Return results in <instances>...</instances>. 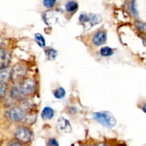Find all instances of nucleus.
<instances>
[{
	"instance_id": "obj_1",
	"label": "nucleus",
	"mask_w": 146,
	"mask_h": 146,
	"mask_svg": "<svg viewBox=\"0 0 146 146\" xmlns=\"http://www.w3.org/2000/svg\"><path fill=\"white\" fill-rule=\"evenodd\" d=\"M94 119L96 122L108 128H112L116 125V119L115 116L109 111H103L94 113Z\"/></svg>"
},
{
	"instance_id": "obj_2",
	"label": "nucleus",
	"mask_w": 146,
	"mask_h": 146,
	"mask_svg": "<svg viewBox=\"0 0 146 146\" xmlns=\"http://www.w3.org/2000/svg\"><path fill=\"white\" fill-rule=\"evenodd\" d=\"M27 74V67L22 64H17L11 69V80L15 84H19Z\"/></svg>"
},
{
	"instance_id": "obj_3",
	"label": "nucleus",
	"mask_w": 146,
	"mask_h": 146,
	"mask_svg": "<svg viewBox=\"0 0 146 146\" xmlns=\"http://www.w3.org/2000/svg\"><path fill=\"white\" fill-rule=\"evenodd\" d=\"M79 21L84 27H86V24H88L90 28H91L94 26L100 24L102 21V17L98 14L82 13L79 17Z\"/></svg>"
},
{
	"instance_id": "obj_4",
	"label": "nucleus",
	"mask_w": 146,
	"mask_h": 146,
	"mask_svg": "<svg viewBox=\"0 0 146 146\" xmlns=\"http://www.w3.org/2000/svg\"><path fill=\"white\" fill-rule=\"evenodd\" d=\"M7 118L13 122H19L24 121L26 116V112L20 107H12L6 112Z\"/></svg>"
},
{
	"instance_id": "obj_5",
	"label": "nucleus",
	"mask_w": 146,
	"mask_h": 146,
	"mask_svg": "<svg viewBox=\"0 0 146 146\" xmlns=\"http://www.w3.org/2000/svg\"><path fill=\"white\" fill-rule=\"evenodd\" d=\"M14 135L18 141L22 143L29 142L33 138L31 131L26 127H19L17 128Z\"/></svg>"
},
{
	"instance_id": "obj_6",
	"label": "nucleus",
	"mask_w": 146,
	"mask_h": 146,
	"mask_svg": "<svg viewBox=\"0 0 146 146\" xmlns=\"http://www.w3.org/2000/svg\"><path fill=\"white\" fill-rule=\"evenodd\" d=\"M11 56L6 48L0 47V69L7 68L11 63Z\"/></svg>"
},
{
	"instance_id": "obj_7",
	"label": "nucleus",
	"mask_w": 146,
	"mask_h": 146,
	"mask_svg": "<svg viewBox=\"0 0 146 146\" xmlns=\"http://www.w3.org/2000/svg\"><path fill=\"white\" fill-rule=\"evenodd\" d=\"M56 128L58 131L62 133H69L72 131L70 122L64 117H61L58 119L56 124Z\"/></svg>"
},
{
	"instance_id": "obj_8",
	"label": "nucleus",
	"mask_w": 146,
	"mask_h": 146,
	"mask_svg": "<svg viewBox=\"0 0 146 146\" xmlns=\"http://www.w3.org/2000/svg\"><path fill=\"white\" fill-rule=\"evenodd\" d=\"M93 44L96 46H102L107 41V34L106 31H98L94 35L92 38Z\"/></svg>"
},
{
	"instance_id": "obj_9",
	"label": "nucleus",
	"mask_w": 146,
	"mask_h": 146,
	"mask_svg": "<svg viewBox=\"0 0 146 146\" xmlns=\"http://www.w3.org/2000/svg\"><path fill=\"white\" fill-rule=\"evenodd\" d=\"M11 80V69L8 67L0 69V82L7 84Z\"/></svg>"
},
{
	"instance_id": "obj_10",
	"label": "nucleus",
	"mask_w": 146,
	"mask_h": 146,
	"mask_svg": "<svg viewBox=\"0 0 146 146\" xmlns=\"http://www.w3.org/2000/svg\"><path fill=\"white\" fill-rule=\"evenodd\" d=\"M55 112L54 110L50 107L46 106L43 109L41 112V118L44 120H51L54 118Z\"/></svg>"
},
{
	"instance_id": "obj_11",
	"label": "nucleus",
	"mask_w": 146,
	"mask_h": 146,
	"mask_svg": "<svg viewBox=\"0 0 146 146\" xmlns=\"http://www.w3.org/2000/svg\"><path fill=\"white\" fill-rule=\"evenodd\" d=\"M34 106V104L31 102L30 100L27 99V98H24V99L21 100V106H20V108L23 110L24 111H25L26 113L29 112V111H31L33 108Z\"/></svg>"
},
{
	"instance_id": "obj_12",
	"label": "nucleus",
	"mask_w": 146,
	"mask_h": 146,
	"mask_svg": "<svg viewBox=\"0 0 146 146\" xmlns=\"http://www.w3.org/2000/svg\"><path fill=\"white\" fill-rule=\"evenodd\" d=\"M66 10L68 13H74L77 11L78 8V4L75 1H69L66 3L65 6Z\"/></svg>"
},
{
	"instance_id": "obj_13",
	"label": "nucleus",
	"mask_w": 146,
	"mask_h": 146,
	"mask_svg": "<svg viewBox=\"0 0 146 146\" xmlns=\"http://www.w3.org/2000/svg\"><path fill=\"white\" fill-rule=\"evenodd\" d=\"M44 52H45V54L47 58H48V59L50 60V61H54L56 58L57 54H58L57 51H56L55 49L52 48H45Z\"/></svg>"
},
{
	"instance_id": "obj_14",
	"label": "nucleus",
	"mask_w": 146,
	"mask_h": 146,
	"mask_svg": "<svg viewBox=\"0 0 146 146\" xmlns=\"http://www.w3.org/2000/svg\"><path fill=\"white\" fill-rule=\"evenodd\" d=\"M113 50L108 46H104L100 49V54L103 57H109L113 54Z\"/></svg>"
},
{
	"instance_id": "obj_15",
	"label": "nucleus",
	"mask_w": 146,
	"mask_h": 146,
	"mask_svg": "<svg viewBox=\"0 0 146 146\" xmlns=\"http://www.w3.org/2000/svg\"><path fill=\"white\" fill-rule=\"evenodd\" d=\"M53 95L57 99H61L65 96L66 91L63 87H58L53 92Z\"/></svg>"
},
{
	"instance_id": "obj_16",
	"label": "nucleus",
	"mask_w": 146,
	"mask_h": 146,
	"mask_svg": "<svg viewBox=\"0 0 146 146\" xmlns=\"http://www.w3.org/2000/svg\"><path fill=\"white\" fill-rule=\"evenodd\" d=\"M34 38H35V41L36 42V44L39 46L41 48H44L46 46V41L44 37L41 35V34H35L34 36Z\"/></svg>"
},
{
	"instance_id": "obj_17",
	"label": "nucleus",
	"mask_w": 146,
	"mask_h": 146,
	"mask_svg": "<svg viewBox=\"0 0 146 146\" xmlns=\"http://www.w3.org/2000/svg\"><path fill=\"white\" fill-rule=\"evenodd\" d=\"M135 28L143 34H146V23L141 21H136L135 22Z\"/></svg>"
},
{
	"instance_id": "obj_18",
	"label": "nucleus",
	"mask_w": 146,
	"mask_h": 146,
	"mask_svg": "<svg viewBox=\"0 0 146 146\" xmlns=\"http://www.w3.org/2000/svg\"><path fill=\"white\" fill-rule=\"evenodd\" d=\"M7 91V84L0 82V98H3L6 95Z\"/></svg>"
},
{
	"instance_id": "obj_19",
	"label": "nucleus",
	"mask_w": 146,
	"mask_h": 146,
	"mask_svg": "<svg viewBox=\"0 0 146 146\" xmlns=\"http://www.w3.org/2000/svg\"><path fill=\"white\" fill-rule=\"evenodd\" d=\"M56 0H43V4L47 9H51L55 6Z\"/></svg>"
},
{
	"instance_id": "obj_20",
	"label": "nucleus",
	"mask_w": 146,
	"mask_h": 146,
	"mask_svg": "<svg viewBox=\"0 0 146 146\" xmlns=\"http://www.w3.org/2000/svg\"><path fill=\"white\" fill-rule=\"evenodd\" d=\"M48 146H59L58 141L55 138H51V139H50L48 141Z\"/></svg>"
},
{
	"instance_id": "obj_21",
	"label": "nucleus",
	"mask_w": 146,
	"mask_h": 146,
	"mask_svg": "<svg viewBox=\"0 0 146 146\" xmlns=\"http://www.w3.org/2000/svg\"><path fill=\"white\" fill-rule=\"evenodd\" d=\"M8 146H21V145L19 142H17V141H13V142L10 143L8 145Z\"/></svg>"
},
{
	"instance_id": "obj_22",
	"label": "nucleus",
	"mask_w": 146,
	"mask_h": 146,
	"mask_svg": "<svg viewBox=\"0 0 146 146\" xmlns=\"http://www.w3.org/2000/svg\"><path fill=\"white\" fill-rule=\"evenodd\" d=\"M131 9H132L133 13V14H137V11H136V9H135V2H134V1H133V2H132Z\"/></svg>"
},
{
	"instance_id": "obj_23",
	"label": "nucleus",
	"mask_w": 146,
	"mask_h": 146,
	"mask_svg": "<svg viewBox=\"0 0 146 146\" xmlns=\"http://www.w3.org/2000/svg\"><path fill=\"white\" fill-rule=\"evenodd\" d=\"M142 110L143 111L144 113H146V103H145V104H143V106Z\"/></svg>"
},
{
	"instance_id": "obj_24",
	"label": "nucleus",
	"mask_w": 146,
	"mask_h": 146,
	"mask_svg": "<svg viewBox=\"0 0 146 146\" xmlns=\"http://www.w3.org/2000/svg\"><path fill=\"white\" fill-rule=\"evenodd\" d=\"M96 146H107L105 143H98Z\"/></svg>"
},
{
	"instance_id": "obj_25",
	"label": "nucleus",
	"mask_w": 146,
	"mask_h": 146,
	"mask_svg": "<svg viewBox=\"0 0 146 146\" xmlns=\"http://www.w3.org/2000/svg\"><path fill=\"white\" fill-rule=\"evenodd\" d=\"M118 146H126V145H124V144H121V145H119Z\"/></svg>"
},
{
	"instance_id": "obj_26",
	"label": "nucleus",
	"mask_w": 146,
	"mask_h": 146,
	"mask_svg": "<svg viewBox=\"0 0 146 146\" xmlns=\"http://www.w3.org/2000/svg\"><path fill=\"white\" fill-rule=\"evenodd\" d=\"M86 146H88V145H86Z\"/></svg>"
}]
</instances>
